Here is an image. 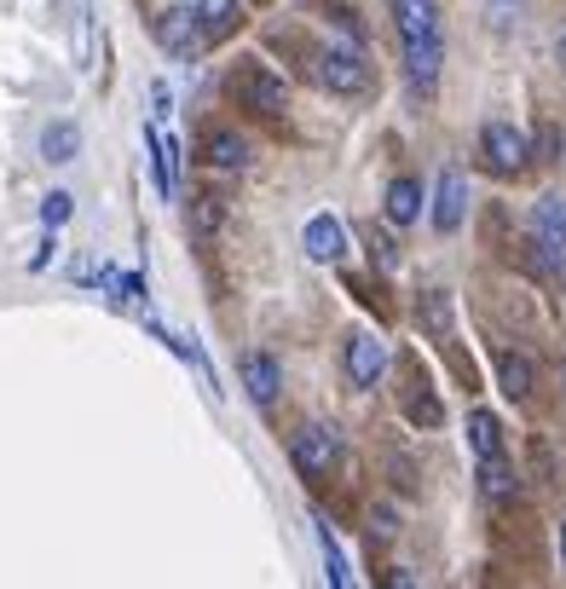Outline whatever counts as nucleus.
<instances>
[{
  "label": "nucleus",
  "mask_w": 566,
  "mask_h": 589,
  "mask_svg": "<svg viewBox=\"0 0 566 589\" xmlns=\"http://www.w3.org/2000/svg\"><path fill=\"white\" fill-rule=\"evenodd\" d=\"M237 7H243V0H197V12H202V24H209V30H232Z\"/></svg>",
  "instance_id": "22"
},
{
  "label": "nucleus",
  "mask_w": 566,
  "mask_h": 589,
  "mask_svg": "<svg viewBox=\"0 0 566 589\" xmlns=\"http://www.w3.org/2000/svg\"><path fill=\"white\" fill-rule=\"evenodd\" d=\"M462 214H469V179H462L457 168L439 174V197H434V226L439 232H457Z\"/></svg>",
  "instance_id": "9"
},
{
  "label": "nucleus",
  "mask_w": 566,
  "mask_h": 589,
  "mask_svg": "<svg viewBox=\"0 0 566 589\" xmlns=\"http://www.w3.org/2000/svg\"><path fill=\"white\" fill-rule=\"evenodd\" d=\"M75 58H81V70H93V17L87 12L75 17Z\"/></svg>",
  "instance_id": "24"
},
{
  "label": "nucleus",
  "mask_w": 566,
  "mask_h": 589,
  "mask_svg": "<svg viewBox=\"0 0 566 589\" xmlns=\"http://www.w3.org/2000/svg\"><path fill=\"white\" fill-rule=\"evenodd\" d=\"M416 323H422L428 335H451V295H445V290H428V295L416 301Z\"/></svg>",
  "instance_id": "16"
},
{
  "label": "nucleus",
  "mask_w": 566,
  "mask_h": 589,
  "mask_svg": "<svg viewBox=\"0 0 566 589\" xmlns=\"http://www.w3.org/2000/svg\"><path fill=\"white\" fill-rule=\"evenodd\" d=\"M469 445H474V457H503V428H497V416L492 411H474L469 416Z\"/></svg>",
  "instance_id": "17"
},
{
  "label": "nucleus",
  "mask_w": 566,
  "mask_h": 589,
  "mask_svg": "<svg viewBox=\"0 0 566 589\" xmlns=\"http://www.w3.org/2000/svg\"><path fill=\"white\" fill-rule=\"evenodd\" d=\"M393 24H399L404 40L439 35V7H434V0H393Z\"/></svg>",
  "instance_id": "12"
},
{
  "label": "nucleus",
  "mask_w": 566,
  "mask_h": 589,
  "mask_svg": "<svg viewBox=\"0 0 566 589\" xmlns=\"http://www.w3.org/2000/svg\"><path fill=\"white\" fill-rule=\"evenodd\" d=\"M538 255L555 278H566V202L561 197L538 202Z\"/></svg>",
  "instance_id": "4"
},
{
  "label": "nucleus",
  "mask_w": 566,
  "mask_h": 589,
  "mask_svg": "<svg viewBox=\"0 0 566 589\" xmlns=\"http://www.w3.org/2000/svg\"><path fill=\"white\" fill-rule=\"evenodd\" d=\"M503 393H509V399H526V393H532V364H526L520 353H509V358H503Z\"/></svg>",
  "instance_id": "21"
},
{
  "label": "nucleus",
  "mask_w": 566,
  "mask_h": 589,
  "mask_svg": "<svg viewBox=\"0 0 566 589\" xmlns=\"http://www.w3.org/2000/svg\"><path fill=\"white\" fill-rule=\"evenodd\" d=\"M381 209H388L393 226H411V220H422V186H416V179H393Z\"/></svg>",
  "instance_id": "14"
},
{
  "label": "nucleus",
  "mask_w": 566,
  "mask_h": 589,
  "mask_svg": "<svg viewBox=\"0 0 566 589\" xmlns=\"http://www.w3.org/2000/svg\"><path fill=\"white\" fill-rule=\"evenodd\" d=\"M70 214H75V197H70V191H52V197H40V220H47V232H58Z\"/></svg>",
  "instance_id": "23"
},
{
  "label": "nucleus",
  "mask_w": 566,
  "mask_h": 589,
  "mask_svg": "<svg viewBox=\"0 0 566 589\" xmlns=\"http://www.w3.org/2000/svg\"><path fill=\"white\" fill-rule=\"evenodd\" d=\"M561 566H566V526H561Z\"/></svg>",
  "instance_id": "27"
},
{
  "label": "nucleus",
  "mask_w": 566,
  "mask_h": 589,
  "mask_svg": "<svg viewBox=\"0 0 566 589\" xmlns=\"http://www.w3.org/2000/svg\"><path fill=\"white\" fill-rule=\"evenodd\" d=\"M370 260L381 272H393L399 267V249H393V237H381V232H370Z\"/></svg>",
  "instance_id": "25"
},
{
  "label": "nucleus",
  "mask_w": 566,
  "mask_h": 589,
  "mask_svg": "<svg viewBox=\"0 0 566 589\" xmlns=\"http://www.w3.org/2000/svg\"><path fill=\"white\" fill-rule=\"evenodd\" d=\"M480 151H485V168L492 174H520L526 156H532V139L520 128H509V121H492V128L480 133Z\"/></svg>",
  "instance_id": "3"
},
{
  "label": "nucleus",
  "mask_w": 566,
  "mask_h": 589,
  "mask_svg": "<svg viewBox=\"0 0 566 589\" xmlns=\"http://www.w3.org/2000/svg\"><path fill=\"white\" fill-rule=\"evenodd\" d=\"M156 40H162L174 58H197V52H202V12L168 7V12L156 17Z\"/></svg>",
  "instance_id": "6"
},
{
  "label": "nucleus",
  "mask_w": 566,
  "mask_h": 589,
  "mask_svg": "<svg viewBox=\"0 0 566 589\" xmlns=\"http://www.w3.org/2000/svg\"><path fill=\"white\" fill-rule=\"evenodd\" d=\"M40 156L47 162H75L81 156V128L75 121H52V128L40 133Z\"/></svg>",
  "instance_id": "15"
},
{
  "label": "nucleus",
  "mask_w": 566,
  "mask_h": 589,
  "mask_svg": "<svg viewBox=\"0 0 566 589\" xmlns=\"http://www.w3.org/2000/svg\"><path fill=\"white\" fill-rule=\"evenodd\" d=\"M237 370H243V388H249V399H255V404H272V399H278V388H283V370H278V358H272V353L249 347V353H243V364H237Z\"/></svg>",
  "instance_id": "8"
},
{
  "label": "nucleus",
  "mask_w": 566,
  "mask_h": 589,
  "mask_svg": "<svg viewBox=\"0 0 566 589\" xmlns=\"http://www.w3.org/2000/svg\"><path fill=\"white\" fill-rule=\"evenodd\" d=\"M347 376H353V388H376V381L388 376V341L376 330H358L347 341Z\"/></svg>",
  "instance_id": "5"
},
{
  "label": "nucleus",
  "mask_w": 566,
  "mask_h": 589,
  "mask_svg": "<svg viewBox=\"0 0 566 589\" xmlns=\"http://www.w3.org/2000/svg\"><path fill=\"white\" fill-rule=\"evenodd\" d=\"M220 226H226V202H220V197H191V232L214 237Z\"/></svg>",
  "instance_id": "20"
},
{
  "label": "nucleus",
  "mask_w": 566,
  "mask_h": 589,
  "mask_svg": "<svg viewBox=\"0 0 566 589\" xmlns=\"http://www.w3.org/2000/svg\"><path fill=\"white\" fill-rule=\"evenodd\" d=\"M300 243H307L313 260H341V255H347V226H341L335 214H313L307 220V237H300Z\"/></svg>",
  "instance_id": "10"
},
{
  "label": "nucleus",
  "mask_w": 566,
  "mask_h": 589,
  "mask_svg": "<svg viewBox=\"0 0 566 589\" xmlns=\"http://www.w3.org/2000/svg\"><path fill=\"white\" fill-rule=\"evenodd\" d=\"M335 434L330 428H295V439H290V457H295V469L300 474H323L335 462Z\"/></svg>",
  "instance_id": "7"
},
{
  "label": "nucleus",
  "mask_w": 566,
  "mask_h": 589,
  "mask_svg": "<svg viewBox=\"0 0 566 589\" xmlns=\"http://www.w3.org/2000/svg\"><path fill=\"white\" fill-rule=\"evenodd\" d=\"M393 532H399V520H393V509H376V515H370V538H381V543H388Z\"/></svg>",
  "instance_id": "26"
},
{
  "label": "nucleus",
  "mask_w": 566,
  "mask_h": 589,
  "mask_svg": "<svg viewBox=\"0 0 566 589\" xmlns=\"http://www.w3.org/2000/svg\"><path fill=\"white\" fill-rule=\"evenodd\" d=\"M209 162H214L220 174H237V168H249V139H243V133H232V128L209 133Z\"/></svg>",
  "instance_id": "13"
},
{
  "label": "nucleus",
  "mask_w": 566,
  "mask_h": 589,
  "mask_svg": "<svg viewBox=\"0 0 566 589\" xmlns=\"http://www.w3.org/2000/svg\"><path fill=\"white\" fill-rule=\"evenodd\" d=\"M313 526H318V555H323V578H330L335 589H347V578H353V573H347V555H341V543L330 538V526H323V520H313Z\"/></svg>",
  "instance_id": "19"
},
{
  "label": "nucleus",
  "mask_w": 566,
  "mask_h": 589,
  "mask_svg": "<svg viewBox=\"0 0 566 589\" xmlns=\"http://www.w3.org/2000/svg\"><path fill=\"white\" fill-rule=\"evenodd\" d=\"M318 81H323L330 93L353 98V93L370 87V64H364V52H358V47H330V52L318 58Z\"/></svg>",
  "instance_id": "1"
},
{
  "label": "nucleus",
  "mask_w": 566,
  "mask_h": 589,
  "mask_svg": "<svg viewBox=\"0 0 566 589\" xmlns=\"http://www.w3.org/2000/svg\"><path fill=\"white\" fill-rule=\"evenodd\" d=\"M439 35H422V40H404V75L416 81V87H434L439 81Z\"/></svg>",
  "instance_id": "11"
},
{
  "label": "nucleus",
  "mask_w": 566,
  "mask_h": 589,
  "mask_svg": "<svg viewBox=\"0 0 566 589\" xmlns=\"http://www.w3.org/2000/svg\"><path fill=\"white\" fill-rule=\"evenodd\" d=\"M232 93L255 116H283V110H290V87H283V75H272V70H237L232 75Z\"/></svg>",
  "instance_id": "2"
},
{
  "label": "nucleus",
  "mask_w": 566,
  "mask_h": 589,
  "mask_svg": "<svg viewBox=\"0 0 566 589\" xmlns=\"http://www.w3.org/2000/svg\"><path fill=\"white\" fill-rule=\"evenodd\" d=\"M480 492H485V497H515V492H520V474H515L503 457H485V462H480Z\"/></svg>",
  "instance_id": "18"
}]
</instances>
